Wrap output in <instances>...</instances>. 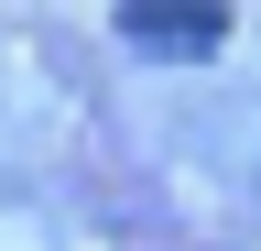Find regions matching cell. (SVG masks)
Listing matches in <instances>:
<instances>
[{
	"mask_svg": "<svg viewBox=\"0 0 261 251\" xmlns=\"http://www.w3.org/2000/svg\"><path fill=\"white\" fill-rule=\"evenodd\" d=\"M109 33L130 55H152V66H207L228 44V0H120Z\"/></svg>",
	"mask_w": 261,
	"mask_h": 251,
	"instance_id": "6da1fadb",
	"label": "cell"
}]
</instances>
